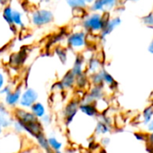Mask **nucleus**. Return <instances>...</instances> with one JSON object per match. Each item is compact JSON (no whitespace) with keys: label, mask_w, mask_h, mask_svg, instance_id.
I'll list each match as a JSON object with an SVG mask.
<instances>
[{"label":"nucleus","mask_w":153,"mask_h":153,"mask_svg":"<svg viewBox=\"0 0 153 153\" xmlns=\"http://www.w3.org/2000/svg\"><path fill=\"white\" fill-rule=\"evenodd\" d=\"M131 1H133V2H138V1H140V0H131Z\"/></svg>","instance_id":"obj_45"},{"label":"nucleus","mask_w":153,"mask_h":153,"mask_svg":"<svg viewBox=\"0 0 153 153\" xmlns=\"http://www.w3.org/2000/svg\"><path fill=\"white\" fill-rule=\"evenodd\" d=\"M6 2H7V0H0V4H5Z\"/></svg>","instance_id":"obj_42"},{"label":"nucleus","mask_w":153,"mask_h":153,"mask_svg":"<svg viewBox=\"0 0 153 153\" xmlns=\"http://www.w3.org/2000/svg\"><path fill=\"white\" fill-rule=\"evenodd\" d=\"M30 112H31L37 118H39V119L41 118L44 115L47 114L45 106H44L41 102H39V101H37L36 103H34V104L30 107Z\"/></svg>","instance_id":"obj_18"},{"label":"nucleus","mask_w":153,"mask_h":153,"mask_svg":"<svg viewBox=\"0 0 153 153\" xmlns=\"http://www.w3.org/2000/svg\"><path fill=\"white\" fill-rule=\"evenodd\" d=\"M143 22L150 27V28H152L153 27V12L148 13L147 15H145L144 17H143Z\"/></svg>","instance_id":"obj_29"},{"label":"nucleus","mask_w":153,"mask_h":153,"mask_svg":"<svg viewBox=\"0 0 153 153\" xmlns=\"http://www.w3.org/2000/svg\"><path fill=\"white\" fill-rule=\"evenodd\" d=\"M80 103H81L80 100L74 99L71 100L69 102H67L66 105L65 106L63 110V117H64V123L66 126H69L72 124L75 116L79 112Z\"/></svg>","instance_id":"obj_4"},{"label":"nucleus","mask_w":153,"mask_h":153,"mask_svg":"<svg viewBox=\"0 0 153 153\" xmlns=\"http://www.w3.org/2000/svg\"><path fill=\"white\" fill-rule=\"evenodd\" d=\"M13 10V8L10 4H5L3 8V11H2V19L12 28H13V24H12Z\"/></svg>","instance_id":"obj_22"},{"label":"nucleus","mask_w":153,"mask_h":153,"mask_svg":"<svg viewBox=\"0 0 153 153\" xmlns=\"http://www.w3.org/2000/svg\"><path fill=\"white\" fill-rule=\"evenodd\" d=\"M38 99H39V94L34 89L26 88L22 93L19 101V106L22 108L29 109L34 103L38 101Z\"/></svg>","instance_id":"obj_6"},{"label":"nucleus","mask_w":153,"mask_h":153,"mask_svg":"<svg viewBox=\"0 0 153 153\" xmlns=\"http://www.w3.org/2000/svg\"><path fill=\"white\" fill-rule=\"evenodd\" d=\"M111 131V125L107 124L101 120H99L95 127L96 135H105Z\"/></svg>","instance_id":"obj_19"},{"label":"nucleus","mask_w":153,"mask_h":153,"mask_svg":"<svg viewBox=\"0 0 153 153\" xmlns=\"http://www.w3.org/2000/svg\"><path fill=\"white\" fill-rule=\"evenodd\" d=\"M75 79L76 76L72 73L71 70L66 72L60 81L64 90H71L72 88H74L75 86Z\"/></svg>","instance_id":"obj_15"},{"label":"nucleus","mask_w":153,"mask_h":153,"mask_svg":"<svg viewBox=\"0 0 153 153\" xmlns=\"http://www.w3.org/2000/svg\"><path fill=\"white\" fill-rule=\"evenodd\" d=\"M84 153H89V152H84Z\"/></svg>","instance_id":"obj_48"},{"label":"nucleus","mask_w":153,"mask_h":153,"mask_svg":"<svg viewBox=\"0 0 153 153\" xmlns=\"http://www.w3.org/2000/svg\"><path fill=\"white\" fill-rule=\"evenodd\" d=\"M104 86L92 85L90 91L83 96L81 102L83 103H95L100 99L104 98Z\"/></svg>","instance_id":"obj_7"},{"label":"nucleus","mask_w":153,"mask_h":153,"mask_svg":"<svg viewBox=\"0 0 153 153\" xmlns=\"http://www.w3.org/2000/svg\"><path fill=\"white\" fill-rule=\"evenodd\" d=\"M51 120H52L51 119V116H49L48 114H46L41 118H39V121H40V123L43 126H48V125H50Z\"/></svg>","instance_id":"obj_33"},{"label":"nucleus","mask_w":153,"mask_h":153,"mask_svg":"<svg viewBox=\"0 0 153 153\" xmlns=\"http://www.w3.org/2000/svg\"><path fill=\"white\" fill-rule=\"evenodd\" d=\"M109 143H110V139L108 138V137H103L102 139H101V141H100V143L103 145V146H108V144H109Z\"/></svg>","instance_id":"obj_37"},{"label":"nucleus","mask_w":153,"mask_h":153,"mask_svg":"<svg viewBox=\"0 0 153 153\" xmlns=\"http://www.w3.org/2000/svg\"><path fill=\"white\" fill-rule=\"evenodd\" d=\"M90 83V79L88 74L85 72L78 76H76L75 79V86L79 88V90H84Z\"/></svg>","instance_id":"obj_21"},{"label":"nucleus","mask_w":153,"mask_h":153,"mask_svg":"<svg viewBox=\"0 0 153 153\" xmlns=\"http://www.w3.org/2000/svg\"><path fill=\"white\" fill-rule=\"evenodd\" d=\"M13 118L20 121L23 125H27V124H30V123H32V122H35V121L39 120V118H37L30 112V110L22 108H17L14 109V111H13Z\"/></svg>","instance_id":"obj_8"},{"label":"nucleus","mask_w":153,"mask_h":153,"mask_svg":"<svg viewBox=\"0 0 153 153\" xmlns=\"http://www.w3.org/2000/svg\"><path fill=\"white\" fill-rule=\"evenodd\" d=\"M148 51L153 55V39L151 41V43H150V45H149V47H148Z\"/></svg>","instance_id":"obj_39"},{"label":"nucleus","mask_w":153,"mask_h":153,"mask_svg":"<svg viewBox=\"0 0 153 153\" xmlns=\"http://www.w3.org/2000/svg\"><path fill=\"white\" fill-rule=\"evenodd\" d=\"M12 127L13 128L14 134H20L25 133V131H24V126H23L22 123H21L20 121H18V120H16V119H14Z\"/></svg>","instance_id":"obj_28"},{"label":"nucleus","mask_w":153,"mask_h":153,"mask_svg":"<svg viewBox=\"0 0 153 153\" xmlns=\"http://www.w3.org/2000/svg\"><path fill=\"white\" fill-rule=\"evenodd\" d=\"M89 79H90V82L92 85H96V86H104V82H103V76H102V73L101 70L96 74H91L89 75Z\"/></svg>","instance_id":"obj_26"},{"label":"nucleus","mask_w":153,"mask_h":153,"mask_svg":"<svg viewBox=\"0 0 153 153\" xmlns=\"http://www.w3.org/2000/svg\"><path fill=\"white\" fill-rule=\"evenodd\" d=\"M101 73H102V76H103L104 84L108 86L110 89L112 88V90H116V88L117 87V82H116L114 77L105 69H101Z\"/></svg>","instance_id":"obj_20"},{"label":"nucleus","mask_w":153,"mask_h":153,"mask_svg":"<svg viewBox=\"0 0 153 153\" xmlns=\"http://www.w3.org/2000/svg\"><path fill=\"white\" fill-rule=\"evenodd\" d=\"M79 111H81L82 114H84L85 116H87L89 117H96L100 115L94 103L81 102L80 107H79Z\"/></svg>","instance_id":"obj_13"},{"label":"nucleus","mask_w":153,"mask_h":153,"mask_svg":"<svg viewBox=\"0 0 153 153\" xmlns=\"http://www.w3.org/2000/svg\"><path fill=\"white\" fill-rule=\"evenodd\" d=\"M20 153H32L30 151H26V152H22Z\"/></svg>","instance_id":"obj_43"},{"label":"nucleus","mask_w":153,"mask_h":153,"mask_svg":"<svg viewBox=\"0 0 153 153\" xmlns=\"http://www.w3.org/2000/svg\"><path fill=\"white\" fill-rule=\"evenodd\" d=\"M34 139H36V142L38 143V145L39 146V148L44 152L45 153H54L50 147H49V144H48V138L46 137V135L44 134V133L39 134L38 136H36Z\"/></svg>","instance_id":"obj_17"},{"label":"nucleus","mask_w":153,"mask_h":153,"mask_svg":"<svg viewBox=\"0 0 153 153\" xmlns=\"http://www.w3.org/2000/svg\"><path fill=\"white\" fill-rule=\"evenodd\" d=\"M86 64L87 63L85 60V56L82 54H78L75 57L73 67L71 69L72 73L75 76H78V75L85 73L86 72Z\"/></svg>","instance_id":"obj_11"},{"label":"nucleus","mask_w":153,"mask_h":153,"mask_svg":"<svg viewBox=\"0 0 153 153\" xmlns=\"http://www.w3.org/2000/svg\"><path fill=\"white\" fill-rule=\"evenodd\" d=\"M153 118V106H149L144 108L142 115V124L146 126L149 122Z\"/></svg>","instance_id":"obj_23"},{"label":"nucleus","mask_w":153,"mask_h":153,"mask_svg":"<svg viewBox=\"0 0 153 153\" xmlns=\"http://www.w3.org/2000/svg\"><path fill=\"white\" fill-rule=\"evenodd\" d=\"M0 115H3V116H10L9 115L8 108H7V106L4 103H3V102H0Z\"/></svg>","instance_id":"obj_34"},{"label":"nucleus","mask_w":153,"mask_h":153,"mask_svg":"<svg viewBox=\"0 0 153 153\" xmlns=\"http://www.w3.org/2000/svg\"><path fill=\"white\" fill-rule=\"evenodd\" d=\"M14 118L10 116H3L0 115V127L4 129H7L13 126Z\"/></svg>","instance_id":"obj_27"},{"label":"nucleus","mask_w":153,"mask_h":153,"mask_svg":"<svg viewBox=\"0 0 153 153\" xmlns=\"http://www.w3.org/2000/svg\"><path fill=\"white\" fill-rule=\"evenodd\" d=\"M22 93V86L20 85L16 87L15 89H13L12 92H10L5 97H4V103L7 107H10V108L16 107L17 105H19Z\"/></svg>","instance_id":"obj_10"},{"label":"nucleus","mask_w":153,"mask_h":153,"mask_svg":"<svg viewBox=\"0 0 153 153\" xmlns=\"http://www.w3.org/2000/svg\"><path fill=\"white\" fill-rule=\"evenodd\" d=\"M121 22H122V21H121V18L119 16H116V17H113V18L110 17L109 19H108L105 22L103 30L100 33V38L102 39H104L107 36H108L111 32H113L121 24Z\"/></svg>","instance_id":"obj_9"},{"label":"nucleus","mask_w":153,"mask_h":153,"mask_svg":"<svg viewBox=\"0 0 153 153\" xmlns=\"http://www.w3.org/2000/svg\"><path fill=\"white\" fill-rule=\"evenodd\" d=\"M137 135H136V138H137V140H140V141H144L146 138L145 137H143V135L142 134H136Z\"/></svg>","instance_id":"obj_40"},{"label":"nucleus","mask_w":153,"mask_h":153,"mask_svg":"<svg viewBox=\"0 0 153 153\" xmlns=\"http://www.w3.org/2000/svg\"><path fill=\"white\" fill-rule=\"evenodd\" d=\"M13 91V87L11 85H5L4 87H3L1 90H0V95L3 96V97H5L7 94H9L10 92H12Z\"/></svg>","instance_id":"obj_32"},{"label":"nucleus","mask_w":153,"mask_h":153,"mask_svg":"<svg viewBox=\"0 0 153 153\" xmlns=\"http://www.w3.org/2000/svg\"><path fill=\"white\" fill-rule=\"evenodd\" d=\"M68 47L75 51L80 52L83 50L87 46V34L84 30H79L73 32L67 38Z\"/></svg>","instance_id":"obj_3"},{"label":"nucleus","mask_w":153,"mask_h":153,"mask_svg":"<svg viewBox=\"0 0 153 153\" xmlns=\"http://www.w3.org/2000/svg\"><path fill=\"white\" fill-rule=\"evenodd\" d=\"M152 29H153V27H152Z\"/></svg>","instance_id":"obj_49"},{"label":"nucleus","mask_w":153,"mask_h":153,"mask_svg":"<svg viewBox=\"0 0 153 153\" xmlns=\"http://www.w3.org/2000/svg\"><path fill=\"white\" fill-rule=\"evenodd\" d=\"M56 54H57V56L58 58L63 62V63H65L66 62V59H67V55H66V52L64 48H58L56 49Z\"/></svg>","instance_id":"obj_30"},{"label":"nucleus","mask_w":153,"mask_h":153,"mask_svg":"<svg viewBox=\"0 0 153 153\" xmlns=\"http://www.w3.org/2000/svg\"><path fill=\"white\" fill-rule=\"evenodd\" d=\"M2 134H3V129H2V128L0 127V136L2 135Z\"/></svg>","instance_id":"obj_44"},{"label":"nucleus","mask_w":153,"mask_h":153,"mask_svg":"<svg viewBox=\"0 0 153 153\" xmlns=\"http://www.w3.org/2000/svg\"><path fill=\"white\" fill-rule=\"evenodd\" d=\"M119 0H95L88 6L89 10L93 13H108L113 10L118 4Z\"/></svg>","instance_id":"obj_5"},{"label":"nucleus","mask_w":153,"mask_h":153,"mask_svg":"<svg viewBox=\"0 0 153 153\" xmlns=\"http://www.w3.org/2000/svg\"><path fill=\"white\" fill-rule=\"evenodd\" d=\"M52 89H53V90H55V91H65V90H64V88H63V86H62V84H61V82H60V81H59V82H55V83H54V85L52 86Z\"/></svg>","instance_id":"obj_35"},{"label":"nucleus","mask_w":153,"mask_h":153,"mask_svg":"<svg viewBox=\"0 0 153 153\" xmlns=\"http://www.w3.org/2000/svg\"><path fill=\"white\" fill-rule=\"evenodd\" d=\"M6 85V73L3 68H0V90Z\"/></svg>","instance_id":"obj_31"},{"label":"nucleus","mask_w":153,"mask_h":153,"mask_svg":"<svg viewBox=\"0 0 153 153\" xmlns=\"http://www.w3.org/2000/svg\"><path fill=\"white\" fill-rule=\"evenodd\" d=\"M54 21V13L46 8L34 10L30 13V22L36 27H42L51 23Z\"/></svg>","instance_id":"obj_2"},{"label":"nucleus","mask_w":153,"mask_h":153,"mask_svg":"<svg viewBox=\"0 0 153 153\" xmlns=\"http://www.w3.org/2000/svg\"><path fill=\"white\" fill-rule=\"evenodd\" d=\"M12 24H13V28H14L15 30L17 28H24L25 19H24L23 13L20 10H17V9L13 10Z\"/></svg>","instance_id":"obj_16"},{"label":"nucleus","mask_w":153,"mask_h":153,"mask_svg":"<svg viewBox=\"0 0 153 153\" xmlns=\"http://www.w3.org/2000/svg\"><path fill=\"white\" fill-rule=\"evenodd\" d=\"M102 69L101 67V62L99 58L97 57H91L87 64H86V73L88 74V75L96 74L98 72H100Z\"/></svg>","instance_id":"obj_14"},{"label":"nucleus","mask_w":153,"mask_h":153,"mask_svg":"<svg viewBox=\"0 0 153 153\" xmlns=\"http://www.w3.org/2000/svg\"><path fill=\"white\" fill-rule=\"evenodd\" d=\"M23 126H24L25 133L29 134L33 138H35L39 134H42L43 130H44L43 125L40 123L39 119L35 121V122H32V123H30V124H27V125H23Z\"/></svg>","instance_id":"obj_12"},{"label":"nucleus","mask_w":153,"mask_h":153,"mask_svg":"<svg viewBox=\"0 0 153 153\" xmlns=\"http://www.w3.org/2000/svg\"><path fill=\"white\" fill-rule=\"evenodd\" d=\"M53 1H60V0H53Z\"/></svg>","instance_id":"obj_46"},{"label":"nucleus","mask_w":153,"mask_h":153,"mask_svg":"<svg viewBox=\"0 0 153 153\" xmlns=\"http://www.w3.org/2000/svg\"><path fill=\"white\" fill-rule=\"evenodd\" d=\"M146 131L150 134L153 132V118L149 122V124L146 126Z\"/></svg>","instance_id":"obj_36"},{"label":"nucleus","mask_w":153,"mask_h":153,"mask_svg":"<svg viewBox=\"0 0 153 153\" xmlns=\"http://www.w3.org/2000/svg\"><path fill=\"white\" fill-rule=\"evenodd\" d=\"M147 141L149 142V143H150L151 145H152L153 146V132L149 134V136L147 137Z\"/></svg>","instance_id":"obj_38"},{"label":"nucleus","mask_w":153,"mask_h":153,"mask_svg":"<svg viewBox=\"0 0 153 153\" xmlns=\"http://www.w3.org/2000/svg\"><path fill=\"white\" fill-rule=\"evenodd\" d=\"M110 16L108 13H93L91 12L90 13H87L82 22V26L87 32H90L91 34H99L103 30L105 22L109 19Z\"/></svg>","instance_id":"obj_1"},{"label":"nucleus","mask_w":153,"mask_h":153,"mask_svg":"<svg viewBox=\"0 0 153 153\" xmlns=\"http://www.w3.org/2000/svg\"><path fill=\"white\" fill-rule=\"evenodd\" d=\"M84 1H85L88 4H91V3H93L95 0H84Z\"/></svg>","instance_id":"obj_41"},{"label":"nucleus","mask_w":153,"mask_h":153,"mask_svg":"<svg viewBox=\"0 0 153 153\" xmlns=\"http://www.w3.org/2000/svg\"><path fill=\"white\" fill-rule=\"evenodd\" d=\"M39 153H45V152H39Z\"/></svg>","instance_id":"obj_47"},{"label":"nucleus","mask_w":153,"mask_h":153,"mask_svg":"<svg viewBox=\"0 0 153 153\" xmlns=\"http://www.w3.org/2000/svg\"><path fill=\"white\" fill-rule=\"evenodd\" d=\"M48 141L49 147H50V149H51V151L53 152L62 151V149H63V143L56 137L50 136V137L48 138Z\"/></svg>","instance_id":"obj_25"},{"label":"nucleus","mask_w":153,"mask_h":153,"mask_svg":"<svg viewBox=\"0 0 153 153\" xmlns=\"http://www.w3.org/2000/svg\"><path fill=\"white\" fill-rule=\"evenodd\" d=\"M66 4L72 10L74 9H87L88 4L84 0H65Z\"/></svg>","instance_id":"obj_24"}]
</instances>
